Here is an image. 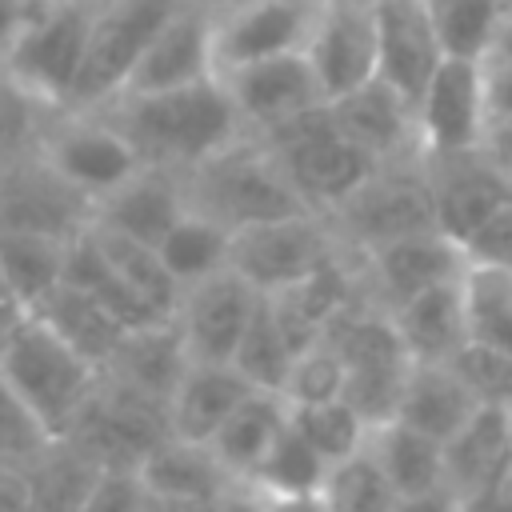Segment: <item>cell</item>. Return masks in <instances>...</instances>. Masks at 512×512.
<instances>
[{
  "instance_id": "cell-24",
  "label": "cell",
  "mask_w": 512,
  "mask_h": 512,
  "mask_svg": "<svg viewBox=\"0 0 512 512\" xmlns=\"http://www.w3.org/2000/svg\"><path fill=\"white\" fill-rule=\"evenodd\" d=\"M512 460V408L476 404L472 416L444 440V480L460 496L504 480Z\"/></svg>"
},
{
  "instance_id": "cell-57",
  "label": "cell",
  "mask_w": 512,
  "mask_h": 512,
  "mask_svg": "<svg viewBox=\"0 0 512 512\" xmlns=\"http://www.w3.org/2000/svg\"><path fill=\"white\" fill-rule=\"evenodd\" d=\"M140 512H208L200 504H188V500H172V496H156L144 488V508Z\"/></svg>"
},
{
  "instance_id": "cell-31",
  "label": "cell",
  "mask_w": 512,
  "mask_h": 512,
  "mask_svg": "<svg viewBox=\"0 0 512 512\" xmlns=\"http://www.w3.org/2000/svg\"><path fill=\"white\" fill-rule=\"evenodd\" d=\"M72 236L28 232V228H0V276L12 300L28 312L64 280V256Z\"/></svg>"
},
{
  "instance_id": "cell-1",
  "label": "cell",
  "mask_w": 512,
  "mask_h": 512,
  "mask_svg": "<svg viewBox=\"0 0 512 512\" xmlns=\"http://www.w3.org/2000/svg\"><path fill=\"white\" fill-rule=\"evenodd\" d=\"M92 112H104L132 140L144 164L172 172H188L192 164L244 136V124L220 76L160 92H120L116 100Z\"/></svg>"
},
{
  "instance_id": "cell-14",
  "label": "cell",
  "mask_w": 512,
  "mask_h": 512,
  "mask_svg": "<svg viewBox=\"0 0 512 512\" xmlns=\"http://www.w3.org/2000/svg\"><path fill=\"white\" fill-rule=\"evenodd\" d=\"M220 84L244 124V132H268L316 104H324V92L316 84V72L304 52H280L264 56L240 68L220 72Z\"/></svg>"
},
{
  "instance_id": "cell-50",
  "label": "cell",
  "mask_w": 512,
  "mask_h": 512,
  "mask_svg": "<svg viewBox=\"0 0 512 512\" xmlns=\"http://www.w3.org/2000/svg\"><path fill=\"white\" fill-rule=\"evenodd\" d=\"M484 64V104L488 116L512 112V56H488Z\"/></svg>"
},
{
  "instance_id": "cell-8",
  "label": "cell",
  "mask_w": 512,
  "mask_h": 512,
  "mask_svg": "<svg viewBox=\"0 0 512 512\" xmlns=\"http://www.w3.org/2000/svg\"><path fill=\"white\" fill-rule=\"evenodd\" d=\"M184 0H96L84 64L76 76V88L68 96V108L92 112L116 100L152 44V36L164 28V20L180 8Z\"/></svg>"
},
{
  "instance_id": "cell-20",
  "label": "cell",
  "mask_w": 512,
  "mask_h": 512,
  "mask_svg": "<svg viewBox=\"0 0 512 512\" xmlns=\"http://www.w3.org/2000/svg\"><path fill=\"white\" fill-rule=\"evenodd\" d=\"M332 120L376 160H416L420 156V136H416V108L380 76L364 80L360 88L328 100Z\"/></svg>"
},
{
  "instance_id": "cell-29",
  "label": "cell",
  "mask_w": 512,
  "mask_h": 512,
  "mask_svg": "<svg viewBox=\"0 0 512 512\" xmlns=\"http://www.w3.org/2000/svg\"><path fill=\"white\" fill-rule=\"evenodd\" d=\"M140 484L156 496H172V500H188V504H200L208 508L212 496L224 488V480H232L220 460L212 456L208 444H192V440H180V436H164L140 464Z\"/></svg>"
},
{
  "instance_id": "cell-36",
  "label": "cell",
  "mask_w": 512,
  "mask_h": 512,
  "mask_svg": "<svg viewBox=\"0 0 512 512\" xmlns=\"http://www.w3.org/2000/svg\"><path fill=\"white\" fill-rule=\"evenodd\" d=\"M100 468L104 464H96L72 440H56L40 460L24 468L32 484V512H80Z\"/></svg>"
},
{
  "instance_id": "cell-32",
  "label": "cell",
  "mask_w": 512,
  "mask_h": 512,
  "mask_svg": "<svg viewBox=\"0 0 512 512\" xmlns=\"http://www.w3.org/2000/svg\"><path fill=\"white\" fill-rule=\"evenodd\" d=\"M288 420V404L280 392H264V388H252L236 408L232 416L216 428V436L208 440L212 456L220 460V468L228 476H248L256 468V460L264 456V448L272 444V436L284 428Z\"/></svg>"
},
{
  "instance_id": "cell-45",
  "label": "cell",
  "mask_w": 512,
  "mask_h": 512,
  "mask_svg": "<svg viewBox=\"0 0 512 512\" xmlns=\"http://www.w3.org/2000/svg\"><path fill=\"white\" fill-rule=\"evenodd\" d=\"M452 364H456V372L464 376V384L472 388V396L480 404L512 408V352H500V348H488V344L468 340L456 352Z\"/></svg>"
},
{
  "instance_id": "cell-35",
  "label": "cell",
  "mask_w": 512,
  "mask_h": 512,
  "mask_svg": "<svg viewBox=\"0 0 512 512\" xmlns=\"http://www.w3.org/2000/svg\"><path fill=\"white\" fill-rule=\"evenodd\" d=\"M88 232L96 240V248L104 252V260L160 312V316H176V304H180V284L172 280V272L164 268L160 252L144 240H132L124 232H112L96 220H88Z\"/></svg>"
},
{
  "instance_id": "cell-60",
  "label": "cell",
  "mask_w": 512,
  "mask_h": 512,
  "mask_svg": "<svg viewBox=\"0 0 512 512\" xmlns=\"http://www.w3.org/2000/svg\"><path fill=\"white\" fill-rule=\"evenodd\" d=\"M500 488L512 496V460H508V468H504V480H500Z\"/></svg>"
},
{
  "instance_id": "cell-41",
  "label": "cell",
  "mask_w": 512,
  "mask_h": 512,
  "mask_svg": "<svg viewBox=\"0 0 512 512\" xmlns=\"http://www.w3.org/2000/svg\"><path fill=\"white\" fill-rule=\"evenodd\" d=\"M320 496H324L328 512H392L400 500L396 488L388 484L384 468L368 452V444L328 468Z\"/></svg>"
},
{
  "instance_id": "cell-30",
  "label": "cell",
  "mask_w": 512,
  "mask_h": 512,
  "mask_svg": "<svg viewBox=\"0 0 512 512\" xmlns=\"http://www.w3.org/2000/svg\"><path fill=\"white\" fill-rule=\"evenodd\" d=\"M368 452L384 468L396 496H416V492L448 484L444 480V444L404 420H384V424L368 428Z\"/></svg>"
},
{
  "instance_id": "cell-22",
  "label": "cell",
  "mask_w": 512,
  "mask_h": 512,
  "mask_svg": "<svg viewBox=\"0 0 512 512\" xmlns=\"http://www.w3.org/2000/svg\"><path fill=\"white\" fill-rule=\"evenodd\" d=\"M184 208H188V196H184L180 172L140 164L120 188H112L108 196L96 200L92 220L156 248L164 240V232L184 216Z\"/></svg>"
},
{
  "instance_id": "cell-23",
  "label": "cell",
  "mask_w": 512,
  "mask_h": 512,
  "mask_svg": "<svg viewBox=\"0 0 512 512\" xmlns=\"http://www.w3.org/2000/svg\"><path fill=\"white\" fill-rule=\"evenodd\" d=\"M252 384L228 360H188L168 396V432L192 444H208Z\"/></svg>"
},
{
  "instance_id": "cell-17",
  "label": "cell",
  "mask_w": 512,
  "mask_h": 512,
  "mask_svg": "<svg viewBox=\"0 0 512 512\" xmlns=\"http://www.w3.org/2000/svg\"><path fill=\"white\" fill-rule=\"evenodd\" d=\"M324 100H336L376 76V16L364 0H324L304 44Z\"/></svg>"
},
{
  "instance_id": "cell-28",
  "label": "cell",
  "mask_w": 512,
  "mask_h": 512,
  "mask_svg": "<svg viewBox=\"0 0 512 512\" xmlns=\"http://www.w3.org/2000/svg\"><path fill=\"white\" fill-rule=\"evenodd\" d=\"M64 344H72L84 360H92L96 368H104L116 352V344L124 340V324L96 300L88 296L80 284L72 280H60L36 308H32Z\"/></svg>"
},
{
  "instance_id": "cell-11",
  "label": "cell",
  "mask_w": 512,
  "mask_h": 512,
  "mask_svg": "<svg viewBox=\"0 0 512 512\" xmlns=\"http://www.w3.org/2000/svg\"><path fill=\"white\" fill-rule=\"evenodd\" d=\"M484 120V64L468 56H444L416 100L420 156H452L480 148Z\"/></svg>"
},
{
  "instance_id": "cell-21",
  "label": "cell",
  "mask_w": 512,
  "mask_h": 512,
  "mask_svg": "<svg viewBox=\"0 0 512 512\" xmlns=\"http://www.w3.org/2000/svg\"><path fill=\"white\" fill-rule=\"evenodd\" d=\"M216 76L212 64V12L196 4H180L164 28L152 36L144 56L136 60L124 92H160V88H180Z\"/></svg>"
},
{
  "instance_id": "cell-53",
  "label": "cell",
  "mask_w": 512,
  "mask_h": 512,
  "mask_svg": "<svg viewBox=\"0 0 512 512\" xmlns=\"http://www.w3.org/2000/svg\"><path fill=\"white\" fill-rule=\"evenodd\" d=\"M456 512H512V496L500 484H492V488H480V492L460 496V508Z\"/></svg>"
},
{
  "instance_id": "cell-54",
  "label": "cell",
  "mask_w": 512,
  "mask_h": 512,
  "mask_svg": "<svg viewBox=\"0 0 512 512\" xmlns=\"http://www.w3.org/2000/svg\"><path fill=\"white\" fill-rule=\"evenodd\" d=\"M28 4L32 0H0V60L16 40V32H20L24 16H28Z\"/></svg>"
},
{
  "instance_id": "cell-7",
  "label": "cell",
  "mask_w": 512,
  "mask_h": 512,
  "mask_svg": "<svg viewBox=\"0 0 512 512\" xmlns=\"http://www.w3.org/2000/svg\"><path fill=\"white\" fill-rule=\"evenodd\" d=\"M36 156L80 196L96 200L120 188L144 160L132 148V140L104 116V112H76V108H56L40 120L36 132Z\"/></svg>"
},
{
  "instance_id": "cell-4",
  "label": "cell",
  "mask_w": 512,
  "mask_h": 512,
  "mask_svg": "<svg viewBox=\"0 0 512 512\" xmlns=\"http://www.w3.org/2000/svg\"><path fill=\"white\" fill-rule=\"evenodd\" d=\"M96 0H32L28 16L0 60V72L40 108H68L76 88Z\"/></svg>"
},
{
  "instance_id": "cell-49",
  "label": "cell",
  "mask_w": 512,
  "mask_h": 512,
  "mask_svg": "<svg viewBox=\"0 0 512 512\" xmlns=\"http://www.w3.org/2000/svg\"><path fill=\"white\" fill-rule=\"evenodd\" d=\"M480 156L512 180V112H500V116H488L484 120V136H480Z\"/></svg>"
},
{
  "instance_id": "cell-44",
  "label": "cell",
  "mask_w": 512,
  "mask_h": 512,
  "mask_svg": "<svg viewBox=\"0 0 512 512\" xmlns=\"http://www.w3.org/2000/svg\"><path fill=\"white\" fill-rule=\"evenodd\" d=\"M52 444H56V436L44 428V420L0 380V460L16 464V468H28Z\"/></svg>"
},
{
  "instance_id": "cell-3",
  "label": "cell",
  "mask_w": 512,
  "mask_h": 512,
  "mask_svg": "<svg viewBox=\"0 0 512 512\" xmlns=\"http://www.w3.org/2000/svg\"><path fill=\"white\" fill-rule=\"evenodd\" d=\"M252 136H260L272 148L300 200L320 216L340 208L376 172V160L332 120L328 100Z\"/></svg>"
},
{
  "instance_id": "cell-16",
  "label": "cell",
  "mask_w": 512,
  "mask_h": 512,
  "mask_svg": "<svg viewBox=\"0 0 512 512\" xmlns=\"http://www.w3.org/2000/svg\"><path fill=\"white\" fill-rule=\"evenodd\" d=\"M92 220V200L64 184L36 148L0 160V228L76 236Z\"/></svg>"
},
{
  "instance_id": "cell-59",
  "label": "cell",
  "mask_w": 512,
  "mask_h": 512,
  "mask_svg": "<svg viewBox=\"0 0 512 512\" xmlns=\"http://www.w3.org/2000/svg\"><path fill=\"white\" fill-rule=\"evenodd\" d=\"M188 4H196V8H204V12H228V8H236V4H244V0H188Z\"/></svg>"
},
{
  "instance_id": "cell-48",
  "label": "cell",
  "mask_w": 512,
  "mask_h": 512,
  "mask_svg": "<svg viewBox=\"0 0 512 512\" xmlns=\"http://www.w3.org/2000/svg\"><path fill=\"white\" fill-rule=\"evenodd\" d=\"M268 508H272V496L244 476L224 480V488L208 504V512H268Z\"/></svg>"
},
{
  "instance_id": "cell-47",
  "label": "cell",
  "mask_w": 512,
  "mask_h": 512,
  "mask_svg": "<svg viewBox=\"0 0 512 512\" xmlns=\"http://www.w3.org/2000/svg\"><path fill=\"white\" fill-rule=\"evenodd\" d=\"M464 256L468 264H492L512 272V196L464 240Z\"/></svg>"
},
{
  "instance_id": "cell-55",
  "label": "cell",
  "mask_w": 512,
  "mask_h": 512,
  "mask_svg": "<svg viewBox=\"0 0 512 512\" xmlns=\"http://www.w3.org/2000/svg\"><path fill=\"white\" fill-rule=\"evenodd\" d=\"M268 512H328L320 492H296V496H272Z\"/></svg>"
},
{
  "instance_id": "cell-27",
  "label": "cell",
  "mask_w": 512,
  "mask_h": 512,
  "mask_svg": "<svg viewBox=\"0 0 512 512\" xmlns=\"http://www.w3.org/2000/svg\"><path fill=\"white\" fill-rule=\"evenodd\" d=\"M184 368H188V348L180 340L176 320H156L144 328H128L124 340L116 344L112 360L100 372L116 376V380L148 392V396H160L168 404Z\"/></svg>"
},
{
  "instance_id": "cell-12",
  "label": "cell",
  "mask_w": 512,
  "mask_h": 512,
  "mask_svg": "<svg viewBox=\"0 0 512 512\" xmlns=\"http://www.w3.org/2000/svg\"><path fill=\"white\" fill-rule=\"evenodd\" d=\"M360 256V276H364V292L388 312L396 304H404L408 296L444 284V280H460L468 268L464 248L440 232V228H424V232H408L396 240H384L376 248L356 252Z\"/></svg>"
},
{
  "instance_id": "cell-33",
  "label": "cell",
  "mask_w": 512,
  "mask_h": 512,
  "mask_svg": "<svg viewBox=\"0 0 512 512\" xmlns=\"http://www.w3.org/2000/svg\"><path fill=\"white\" fill-rule=\"evenodd\" d=\"M64 280L80 284L88 296H96L124 328H144V324H156V320H172V316H160L108 260L104 252L96 248L88 224L68 240V256H64Z\"/></svg>"
},
{
  "instance_id": "cell-62",
  "label": "cell",
  "mask_w": 512,
  "mask_h": 512,
  "mask_svg": "<svg viewBox=\"0 0 512 512\" xmlns=\"http://www.w3.org/2000/svg\"><path fill=\"white\" fill-rule=\"evenodd\" d=\"M0 296H8V288H4V276H0Z\"/></svg>"
},
{
  "instance_id": "cell-18",
  "label": "cell",
  "mask_w": 512,
  "mask_h": 512,
  "mask_svg": "<svg viewBox=\"0 0 512 512\" xmlns=\"http://www.w3.org/2000/svg\"><path fill=\"white\" fill-rule=\"evenodd\" d=\"M376 76L392 84L412 108L444 60V44L424 0H376Z\"/></svg>"
},
{
  "instance_id": "cell-6",
  "label": "cell",
  "mask_w": 512,
  "mask_h": 512,
  "mask_svg": "<svg viewBox=\"0 0 512 512\" xmlns=\"http://www.w3.org/2000/svg\"><path fill=\"white\" fill-rule=\"evenodd\" d=\"M324 340L336 348L340 364H344V388L340 396L368 420V428L384 424L396 416L412 356L392 324V316L372 300L360 296L352 308H344Z\"/></svg>"
},
{
  "instance_id": "cell-26",
  "label": "cell",
  "mask_w": 512,
  "mask_h": 512,
  "mask_svg": "<svg viewBox=\"0 0 512 512\" xmlns=\"http://www.w3.org/2000/svg\"><path fill=\"white\" fill-rule=\"evenodd\" d=\"M476 404L480 400L472 396V388L464 384V376L456 372L452 360L448 364L444 360H412L392 420H404L444 444L472 416Z\"/></svg>"
},
{
  "instance_id": "cell-42",
  "label": "cell",
  "mask_w": 512,
  "mask_h": 512,
  "mask_svg": "<svg viewBox=\"0 0 512 512\" xmlns=\"http://www.w3.org/2000/svg\"><path fill=\"white\" fill-rule=\"evenodd\" d=\"M436 36L444 44V56H468L484 60L492 52L496 28L504 20L500 0H424Z\"/></svg>"
},
{
  "instance_id": "cell-56",
  "label": "cell",
  "mask_w": 512,
  "mask_h": 512,
  "mask_svg": "<svg viewBox=\"0 0 512 512\" xmlns=\"http://www.w3.org/2000/svg\"><path fill=\"white\" fill-rule=\"evenodd\" d=\"M28 316V308L20 304V300H12V296H0V352H4V344L12 340V332L20 328V320Z\"/></svg>"
},
{
  "instance_id": "cell-2",
  "label": "cell",
  "mask_w": 512,
  "mask_h": 512,
  "mask_svg": "<svg viewBox=\"0 0 512 512\" xmlns=\"http://www.w3.org/2000/svg\"><path fill=\"white\" fill-rule=\"evenodd\" d=\"M180 180H184L188 204L220 220L228 232L312 212L292 188V180L284 176L272 148L252 132L236 136L208 160L192 164L188 172H180Z\"/></svg>"
},
{
  "instance_id": "cell-19",
  "label": "cell",
  "mask_w": 512,
  "mask_h": 512,
  "mask_svg": "<svg viewBox=\"0 0 512 512\" xmlns=\"http://www.w3.org/2000/svg\"><path fill=\"white\" fill-rule=\"evenodd\" d=\"M424 172H428V188H432L436 228L448 232L460 248L512 196V180L500 176L480 156V148L452 152V156H424Z\"/></svg>"
},
{
  "instance_id": "cell-52",
  "label": "cell",
  "mask_w": 512,
  "mask_h": 512,
  "mask_svg": "<svg viewBox=\"0 0 512 512\" xmlns=\"http://www.w3.org/2000/svg\"><path fill=\"white\" fill-rule=\"evenodd\" d=\"M456 508H460V492L440 484V488H428L416 496H400L392 512H456Z\"/></svg>"
},
{
  "instance_id": "cell-25",
  "label": "cell",
  "mask_w": 512,
  "mask_h": 512,
  "mask_svg": "<svg viewBox=\"0 0 512 512\" xmlns=\"http://www.w3.org/2000/svg\"><path fill=\"white\" fill-rule=\"evenodd\" d=\"M404 348L412 360H456V352L468 344V316H464V288L460 280L432 284L404 304L388 308Z\"/></svg>"
},
{
  "instance_id": "cell-46",
  "label": "cell",
  "mask_w": 512,
  "mask_h": 512,
  "mask_svg": "<svg viewBox=\"0 0 512 512\" xmlns=\"http://www.w3.org/2000/svg\"><path fill=\"white\" fill-rule=\"evenodd\" d=\"M144 508V484H140V472L136 468H124V464H112V468H100V476L92 480L80 512H140Z\"/></svg>"
},
{
  "instance_id": "cell-63",
  "label": "cell",
  "mask_w": 512,
  "mask_h": 512,
  "mask_svg": "<svg viewBox=\"0 0 512 512\" xmlns=\"http://www.w3.org/2000/svg\"><path fill=\"white\" fill-rule=\"evenodd\" d=\"M364 4H376V0H364Z\"/></svg>"
},
{
  "instance_id": "cell-38",
  "label": "cell",
  "mask_w": 512,
  "mask_h": 512,
  "mask_svg": "<svg viewBox=\"0 0 512 512\" xmlns=\"http://www.w3.org/2000/svg\"><path fill=\"white\" fill-rule=\"evenodd\" d=\"M324 476H328V460L284 420V428L272 436V444L244 480H252L268 496H296V492H320Z\"/></svg>"
},
{
  "instance_id": "cell-61",
  "label": "cell",
  "mask_w": 512,
  "mask_h": 512,
  "mask_svg": "<svg viewBox=\"0 0 512 512\" xmlns=\"http://www.w3.org/2000/svg\"><path fill=\"white\" fill-rule=\"evenodd\" d=\"M500 4H504V12H512V0H500Z\"/></svg>"
},
{
  "instance_id": "cell-58",
  "label": "cell",
  "mask_w": 512,
  "mask_h": 512,
  "mask_svg": "<svg viewBox=\"0 0 512 512\" xmlns=\"http://www.w3.org/2000/svg\"><path fill=\"white\" fill-rule=\"evenodd\" d=\"M488 56H512V12H504L500 28H496V40H492V52ZM484 56V60H488Z\"/></svg>"
},
{
  "instance_id": "cell-43",
  "label": "cell",
  "mask_w": 512,
  "mask_h": 512,
  "mask_svg": "<svg viewBox=\"0 0 512 512\" xmlns=\"http://www.w3.org/2000/svg\"><path fill=\"white\" fill-rule=\"evenodd\" d=\"M340 388H344V364H340L336 348L320 336L316 344H308L292 356L280 396H284V404H316V400H336Z\"/></svg>"
},
{
  "instance_id": "cell-40",
  "label": "cell",
  "mask_w": 512,
  "mask_h": 512,
  "mask_svg": "<svg viewBox=\"0 0 512 512\" xmlns=\"http://www.w3.org/2000/svg\"><path fill=\"white\" fill-rule=\"evenodd\" d=\"M288 424L328 460V468L368 444V420L344 396L316 404H288Z\"/></svg>"
},
{
  "instance_id": "cell-13",
  "label": "cell",
  "mask_w": 512,
  "mask_h": 512,
  "mask_svg": "<svg viewBox=\"0 0 512 512\" xmlns=\"http://www.w3.org/2000/svg\"><path fill=\"white\" fill-rule=\"evenodd\" d=\"M324 0H244L212 16L216 76L264 56L304 52Z\"/></svg>"
},
{
  "instance_id": "cell-5",
  "label": "cell",
  "mask_w": 512,
  "mask_h": 512,
  "mask_svg": "<svg viewBox=\"0 0 512 512\" xmlns=\"http://www.w3.org/2000/svg\"><path fill=\"white\" fill-rule=\"evenodd\" d=\"M0 380L44 420L56 440H64L76 412L92 396L100 368L64 344L36 312H28L0 352Z\"/></svg>"
},
{
  "instance_id": "cell-10",
  "label": "cell",
  "mask_w": 512,
  "mask_h": 512,
  "mask_svg": "<svg viewBox=\"0 0 512 512\" xmlns=\"http://www.w3.org/2000/svg\"><path fill=\"white\" fill-rule=\"evenodd\" d=\"M340 248L344 240L332 232V224L320 212H300V216L236 228L228 244V264L252 288L272 292L280 284L300 280L304 272H312Z\"/></svg>"
},
{
  "instance_id": "cell-34",
  "label": "cell",
  "mask_w": 512,
  "mask_h": 512,
  "mask_svg": "<svg viewBox=\"0 0 512 512\" xmlns=\"http://www.w3.org/2000/svg\"><path fill=\"white\" fill-rule=\"evenodd\" d=\"M228 244H232V232L220 220H212L208 212H196L188 204L184 216L164 232L156 252L184 292L188 284H196V280H204L228 264Z\"/></svg>"
},
{
  "instance_id": "cell-39",
  "label": "cell",
  "mask_w": 512,
  "mask_h": 512,
  "mask_svg": "<svg viewBox=\"0 0 512 512\" xmlns=\"http://www.w3.org/2000/svg\"><path fill=\"white\" fill-rule=\"evenodd\" d=\"M292 356H296V348L280 332V324H276V316H272V308H268V300L260 292V300H256V308L248 316V328H244V336H240V344H236V352H232L228 364L252 388L280 392L284 388V376L292 368Z\"/></svg>"
},
{
  "instance_id": "cell-9",
  "label": "cell",
  "mask_w": 512,
  "mask_h": 512,
  "mask_svg": "<svg viewBox=\"0 0 512 512\" xmlns=\"http://www.w3.org/2000/svg\"><path fill=\"white\" fill-rule=\"evenodd\" d=\"M324 220L332 224V232L352 252L376 248V244L408 236V232L436 228V208H432L424 156L376 164V172L340 208H332Z\"/></svg>"
},
{
  "instance_id": "cell-15",
  "label": "cell",
  "mask_w": 512,
  "mask_h": 512,
  "mask_svg": "<svg viewBox=\"0 0 512 512\" xmlns=\"http://www.w3.org/2000/svg\"><path fill=\"white\" fill-rule=\"evenodd\" d=\"M256 300L260 288H252L232 264L188 284L172 316L188 348V360H232Z\"/></svg>"
},
{
  "instance_id": "cell-37",
  "label": "cell",
  "mask_w": 512,
  "mask_h": 512,
  "mask_svg": "<svg viewBox=\"0 0 512 512\" xmlns=\"http://www.w3.org/2000/svg\"><path fill=\"white\" fill-rule=\"evenodd\" d=\"M468 340L512 352V272L492 264H468L460 276Z\"/></svg>"
},
{
  "instance_id": "cell-51",
  "label": "cell",
  "mask_w": 512,
  "mask_h": 512,
  "mask_svg": "<svg viewBox=\"0 0 512 512\" xmlns=\"http://www.w3.org/2000/svg\"><path fill=\"white\" fill-rule=\"evenodd\" d=\"M0 512H32V484L28 472L0 460Z\"/></svg>"
}]
</instances>
